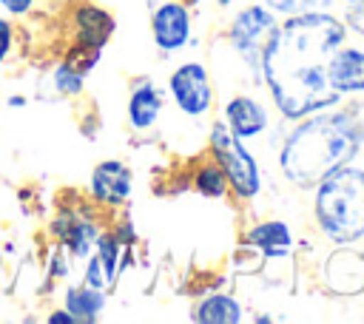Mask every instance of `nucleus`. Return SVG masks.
<instances>
[{
    "label": "nucleus",
    "mask_w": 364,
    "mask_h": 324,
    "mask_svg": "<svg viewBox=\"0 0 364 324\" xmlns=\"http://www.w3.org/2000/svg\"><path fill=\"white\" fill-rule=\"evenodd\" d=\"M347 26L355 28L358 34H364V0H353L347 9Z\"/></svg>",
    "instance_id": "obj_24"
},
{
    "label": "nucleus",
    "mask_w": 364,
    "mask_h": 324,
    "mask_svg": "<svg viewBox=\"0 0 364 324\" xmlns=\"http://www.w3.org/2000/svg\"><path fill=\"white\" fill-rule=\"evenodd\" d=\"M264 3H267V9L290 17V14H304V11H321L333 0H264Z\"/></svg>",
    "instance_id": "obj_20"
},
{
    "label": "nucleus",
    "mask_w": 364,
    "mask_h": 324,
    "mask_svg": "<svg viewBox=\"0 0 364 324\" xmlns=\"http://www.w3.org/2000/svg\"><path fill=\"white\" fill-rule=\"evenodd\" d=\"M225 119H228V128L239 139L259 136L267 128V111L256 99H250V97H233L225 105Z\"/></svg>",
    "instance_id": "obj_13"
},
{
    "label": "nucleus",
    "mask_w": 364,
    "mask_h": 324,
    "mask_svg": "<svg viewBox=\"0 0 364 324\" xmlns=\"http://www.w3.org/2000/svg\"><path fill=\"white\" fill-rule=\"evenodd\" d=\"M228 188V176L219 165H205L196 171V190L205 196H222Z\"/></svg>",
    "instance_id": "obj_19"
},
{
    "label": "nucleus",
    "mask_w": 364,
    "mask_h": 324,
    "mask_svg": "<svg viewBox=\"0 0 364 324\" xmlns=\"http://www.w3.org/2000/svg\"><path fill=\"white\" fill-rule=\"evenodd\" d=\"M347 111H350L353 122L358 125V131H361V136H364V99H355V102H350V105H347Z\"/></svg>",
    "instance_id": "obj_26"
},
{
    "label": "nucleus",
    "mask_w": 364,
    "mask_h": 324,
    "mask_svg": "<svg viewBox=\"0 0 364 324\" xmlns=\"http://www.w3.org/2000/svg\"><path fill=\"white\" fill-rule=\"evenodd\" d=\"M105 307V290H97V287H88V284H77V287H68L65 290V310L77 318V324H88V321H97L100 313Z\"/></svg>",
    "instance_id": "obj_16"
},
{
    "label": "nucleus",
    "mask_w": 364,
    "mask_h": 324,
    "mask_svg": "<svg viewBox=\"0 0 364 324\" xmlns=\"http://www.w3.org/2000/svg\"><path fill=\"white\" fill-rule=\"evenodd\" d=\"M82 284L97 287V290L111 287V281H108V276H105V270H102V264H100L97 256H88V264H85V273H82Z\"/></svg>",
    "instance_id": "obj_21"
},
{
    "label": "nucleus",
    "mask_w": 364,
    "mask_h": 324,
    "mask_svg": "<svg viewBox=\"0 0 364 324\" xmlns=\"http://www.w3.org/2000/svg\"><path fill=\"white\" fill-rule=\"evenodd\" d=\"M0 6L11 14V17H26L34 9V0H0Z\"/></svg>",
    "instance_id": "obj_25"
},
{
    "label": "nucleus",
    "mask_w": 364,
    "mask_h": 324,
    "mask_svg": "<svg viewBox=\"0 0 364 324\" xmlns=\"http://www.w3.org/2000/svg\"><path fill=\"white\" fill-rule=\"evenodd\" d=\"M196 321H208V324H236L242 321V307L236 298L230 296H208L199 307H196Z\"/></svg>",
    "instance_id": "obj_17"
},
{
    "label": "nucleus",
    "mask_w": 364,
    "mask_h": 324,
    "mask_svg": "<svg viewBox=\"0 0 364 324\" xmlns=\"http://www.w3.org/2000/svg\"><path fill=\"white\" fill-rule=\"evenodd\" d=\"M364 136L353 122L350 111H324L307 114L287 134L279 165L287 182L299 188H316L330 171L353 162Z\"/></svg>",
    "instance_id": "obj_2"
},
{
    "label": "nucleus",
    "mask_w": 364,
    "mask_h": 324,
    "mask_svg": "<svg viewBox=\"0 0 364 324\" xmlns=\"http://www.w3.org/2000/svg\"><path fill=\"white\" fill-rule=\"evenodd\" d=\"M344 37L347 26L324 9L290 14L276 28L262 57V74L287 119H301L338 102L341 94L327 82V60Z\"/></svg>",
    "instance_id": "obj_1"
},
{
    "label": "nucleus",
    "mask_w": 364,
    "mask_h": 324,
    "mask_svg": "<svg viewBox=\"0 0 364 324\" xmlns=\"http://www.w3.org/2000/svg\"><path fill=\"white\" fill-rule=\"evenodd\" d=\"M210 148H213L219 168L225 171V176L230 182V188L236 190V196L253 199L259 193V168H256V159L250 156V151H245L242 139L225 122H216L210 131Z\"/></svg>",
    "instance_id": "obj_4"
},
{
    "label": "nucleus",
    "mask_w": 364,
    "mask_h": 324,
    "mask_svg": "<svg viewBox=\"0 0 364 324\" xmlns=\"http://www.w3.org/2000/svg\"><path fill=\"white\" fill-rule=\"evenodd\" d=\"M327 284L336 293H358L364 290V256L355 250H338L330 256L327 270H324Z\"/></svg>",
    "instance_id": "obj_12"
},
{
    "label": "nucleus",
    "mask_w": 364,
    "mask_h": 324,
    "mask_svg": "<svg viewBox=\"0 0 364 324\" xmlns=\"http://www.w3.org/2000/svg\"><path fill=\"white\" fill-rule=\"evenodd\" d=\"M9 105H11V108H23V105H26V97H23V94H14V97H9Z\"/></svg>",
    "instance_id": "obj_28"
},
{
    "label": "nucleus",
    "mask_w": 364,
    "mask_h": 324,
    "mask_svg": "<svg viewBox=\"0 0 364 324\" xmlns=\"http://www.w3.org/2000/svg\"><path fill=\"white\" fill-rule=\"evenodd\" d=\"M245 239H247L250 247H259L264 256H273V259L287 256V253H290V244H293L290 227H287L284 222H279V219H273V222H262V225L250 227Z\"/></svg>",
    "instance_id": "obj_15"
},
{
    "label": "nucleus",
    "mask_w": 364,
    "mask_h": 324,
    "mask_svg": "<svg viewBox=\"0 0 364 324\" xmlns=\"http://www.w3.org/2000/svg\"><path fill=\"white\" fill-rule=\"evenodd\" d=\"M159 111H162V94L156 91V85L151 80H139L128 97V122L136 131H145L156 122Z\"/></svg>",
    "instance_id": "obj_14"
},
{
    "label": "nucleus",
    "mask_w": 364,
    "mask_h": 324,
    "mask_svg": "<svg viewBox=\"0 0 364 324\" xmlns=\"http://www.w3.org/2000/svg\"><path fill=\"white\" fill-rule=\"evenodd\" d=\"M276 28H279L276 17L262 6H247L233 17V23H230V45L236 48V54L245 60V65L253 74L262 71V57H264V51L270 45Z\"/></svg>",
    "instance_id": "obj_5"
},
{
    "label": "nucleus",
    "mask_w": 364,
    "mask_h": 324,
    "mask_svg": "<svg viewBox=\"0 0 364 324\" xmlns=\"http://www.w3.org/2000/svg\"><path fill=\"white\" fill-rule=\"evenodd\" d=\"M151 28H154V43L162 48V51H176L188 43V34H191V14L182 3H162L154 9V17H151Z\"/></svg>",
    "instance_id": "obj_9"
},
{
    "label": "nucleus",
    "mask_w": 364,
    "mask_h": 324,
    "mask_svg": "<svg viewBox=\"0 0 364 324\" xmlns=\"http://www.w3.org/2000/svg\"><path fill=\"white\" fill-rule=\"evenodd\" d=\"M82 77H85V74H80L74 65H68V63L63 60V63H57L54 71H51V85H54V91H60V94H65V97H77V94L82 91Z\"/></svg>",
    "instance_id": "obj_18"
},
{
    "label": "nucleus",
    "mask_w": 364,
    "mask_h": 324,
    "mask_svg": "<svg viewBox=\"0 0 364 324\" xmlns=\"http://www.w3.org/2000/svg\"><path fill=\"white\" fill-rule=\"evenodd\" d=\"M316 222L321 233L347 247L364 236V171L350 162L330 171L316 190Z\"/></svg>",
    "instance_id": "obj_3"
},
{
    "label": "nucleus",
    "mask_w": 364,
    "mask_h": 324,
    "mask_svg": "<svg viewBox=\"0 0 364 324\" xmlns=\"http://www.w3.org/2000/svg\"><path fill=\"white\" fill-rule=\"evenodd\" d=\"M48 324H77V318L63 307V310H54V313H48V318H46Z\"/></svg>",
    "instance_id": "obj_27"
},
{
    "label": "nucleus",
    "mask_w": 364,
    "mask_h": 324,
    "mask_svg": "<svg viewBox=\"0 0 364 324\" xmlns=\"http://www.w3.org/2000/svg\"><path fill=\"white\" fill-rule=\"evenodd\" d=\"M74 26H77V43L97 51H102V45L114 34V17L94 3H82L74 9Z\"/></svg>",
    "instance_id": "obj_11"
},
{
    "label": "nucleus",
    "mask_w": 364,
    "mask_h": 324,
    "mask_svg": "<svg viewBox=\"0 0 364 324\" xmlns=\"http://www.w3.org/2000/svg\"><path fill=\"white\" fill-rule=\"evenodd\" d=\"M171 94L182 114L199 117L210 108V77L205 65L185 63L171 74Z\"/></svg>",
    "instance_id": "obj_6"
},
{
    "label": "nucleus",
    "mask_w": 364,
    "mask_h": 324,
    "mask_svg": "<svg viewBox=\"0 0 364 324\" xmlns=\"http://www.w3.org/2000/svg\"><path fill=\"white\" fill-rule=\"evenodd\" d=\"M51 233L57 236V242L74 256V259H88L94 244H97V225L91 219H82L74 210H60L51 222Z\"/></svg>",
    "instance_id": "obj_8"
},
{
    "label": "nucleus",
    "mask_w": 364,
    "mask_h": 324,
    "mask_svg": "<svg viewBox=\"0 0 364 324\" xmlns=\"http://www.w3.org/2000/svg\"><path fill=\"white\" fill-rule=\"evenodd\" d=\"M65 253H68V250H65L63 244H57V250H51V256H48V276H51V279H65V276H68L71 264H68Z\"/></svg>",
    "instance_id": "obj_22"
},
{
    "label": "nucleus",
    "mask_w": 364,
    "mask_h": 324,
    "mask_svg": "<svg viewBox=\"0 0 364 324\" xmlns=\"http://www.w3.org/2000/svg\"><path fill=\"white\" fill-rule=\"evenodd\" d=\"M347 3H353V0H347Z\"/></svg>",
    "instance_id": "obj_29"
},
{
    "label": "nucleus",
    "mask_w": 364,
    "mask_h": 324,
    "mask_svg": "<svg viewBox=\"0 0 364 324\" xmlns=\"http://www.w3.org/2000/svg\"><path fill=\"white\" fill-rule=\"evenodd\" d=\"M327 82L338 94L364 91V51L361 48H336L327 60Z\"/></svg>",
    "instance_id": "obj_10"
},
{
    "label": "nucleus",
    "mask_w": 364,
    "mask_h": 324,
    "mask_svg": "<svg viewBox=\"0 0 364 324\" xmlns=\"http://www.w3.org/2000/svg\"><path fill=\"white\" fill-rule=\"evenodd\" d=\"M11 45H14V26H11V20L0 17V63L9 57Z\"/></svg>",
    "instance_id": "obj_23"
},
{
    "label": "nucleus",
    "mask_w": 364,
    "mask_h": 324,
    "mask_svg": "<svg viewBox=\"0 0 364 324\" xmlns=\"http://www.w3.org/2000/svg\"><path fill=\"white\" fill-rule=\"evenodd\" d=\"M131 185H134V176H131L128 165H122L119 159H105V162H100V165L91 171L88 190H91V199H94L97 205L119 207V205L128 202Z\"/></svg>",
    "instance_id": "obj_7"
}]
</instances>
